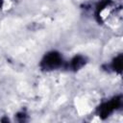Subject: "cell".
Here are the masks:
<instances>
[{
  "label": "cell",
  "mask_w": 123,
  "mask_h": 123,
  "mask_svg": "<svg viewBox=\"0 0 123 123\" xmlns=\"http://www.w3.org/2000/svg\"><path fill=\"white\" fill-rule=\"evenodd\" d=\"M61 63H62V57L58 53L52 52L44 57L41 65L44 69H53L58 67Z\"/></svg>",
  "instance_id": "obj_1"
},
{
  "label": "cell",
  "mask_w": 123,
  "mask_h": 123,
  "mask_svg": "<svg viewBox=\"0 0 123 123\" xmlns=\"http://www.w3.org/2000/svg\"><path fill=\"white\" fill-rule=\"evenodd\" d=\"M120 104V100L119 98H115L113 99L111 102L110 103H107V104H104L101 108H100V115L102 117H106L108 116L114 109H116Z\"/></svg>",
  "instance_id": "obj_2"
},
{
  "label": "cell",
  "mask_w": 123,
  "mask_h": 123,
  "mask_svg": "<svg viewBox=\"0 0 123 123\" xmlns=\"http://www.w3.org/2000/svg\"><path fill=\"white\" fill-rule=\"evenodd\" d=\"M85 63V60L82 57H76L73 59L72 61V66L74 69H78L80 67H82Z\"/></svg>",
  "instance_id": "obj_3"
},
{
  "label": "cell",
  "mask_w": 123,
  "mask_h": 123,
  "mask_svg": "<svg viewBox=\"0 0 123 123\" xmlns=\"http://www.w3.org/2000/svg\"><path fill=\"white\" fill-rule=\"evenodd\" d=\"M113 67L116 71L118 72H121V69H122V56H118L114 62H113Z\"/></svg>",
  "instance_id": "obj_4"
}]
</instances>
